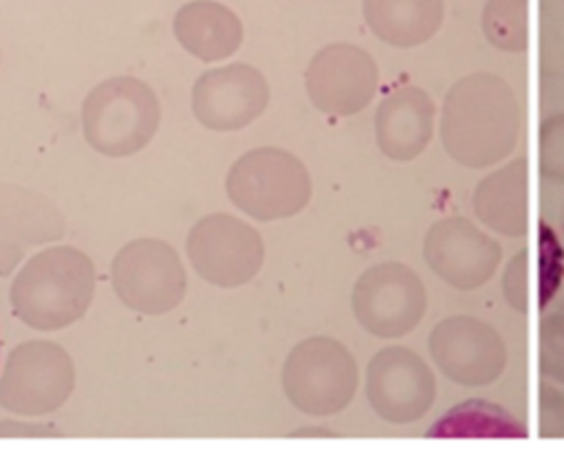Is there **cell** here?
<instances>
[{
  "mask_svg": "<svg viewBox=\"0 0 564 451\" xmlns=\"http://www.w3.org/2000/svg\"><path fill=\"white\" fill-rule=\"evenodd\" d=\"M520 136V103L513 88L494 73H471L454 81L441 110V143L465 167L505 161Z\"/></svg>",
  "mask_w": 564,
  "mask_h": 451,
  "instance_id": "obj_1",
  "label": "cell"
},
{
  "mask_svg": "<svg viewBox=\"0 0 564 451\" xmlns=\"http://www.w3.org/2000/svg\"><path fill=\"white\" fill-rule=\"evenodd\" d=\"M95 293V268L86 253L53 246L33 255L11 284V306L35 330H59L84 317Z\"/></svg>",
  "mask_w": 564,
  "mask_h": 451,
  "instance_id": "obj_2",
  "label": "cell"
},
{
  "mask_svg": "<svg viewBox=\"0 0 564 451\" xmlns=\"http://www.w3.org/2000/svg\"><path fill=\"white\" fill-rule=\"evenodd\" d=\"M159 121L161 106L154 90L126 75L97 84L82 106V130L88 145L115 158L143 150Z\"/></svg>",
  "mask_w": 564,
  "mask_h": 451,
  "instance_id": "obj_3",
  "label": "cell"
},
{
  "mask_svg": "<svg viewBox=\"0 0 564 451\" xmlns=\"http://www.w3.org/2000/svg\"><path fill=\"white\" fill-rule=\"evenodd\" d=\"M227 196L247 216L269 222L300 213L311 200L304 163L280 147L242 154L227 174Z\"/></svg>",
  "mask_w": 564,
  "mask_h": 451,
  "instance_id": "obj_4",
  "label": "cell"
},
{
  "mask_svg": "<svg viewBox=\"0 0 564 451\" xmlns=\"http://www.w3.org/2000/svg\"><path fill=\"white\" fill-rule=\"evenodd\" d=\"M357 383L359 374L352 354L330 337L300 341L282 367L286 398L308 416H333L346 409Z\"/></svg>",
  "mask_w": 564,
  "mask_h": 451,
  "instance_id": "obj_5",
  "label": "cell"
},
{
  "mask_svg": "<svg viewBox=\"0 0 564 451\" xmlns=\"http://www.w3.org/2000/svg\"><path fill=\"white\" fill-rule=\"evenodd\" d=\"M110 277L117 297L143 315L174 310L187 288L178 253L167 242L154 238H139L119 249Z\"/></svg>",
  "mask_w": 564,
  "mask_h": 451,
  "instance_id": "obj_6",
  "label": "cell"
},
{
  "mask_svg": "<svg viewBox=\"0 0 564 451\" xmlns=\"http://www.w3.org/2000/svg\"><path fill=\"white\" fill-rule=\"evenodd\" d=\"M427 310L421 277L401 262L366 268L352 288V312L359 326L379 339H399L414 330Z\"/></svg>",
  "mask_w": 564,
  "mask_h": 451,
  "instance_id": "obj_7",
  "label": "cell"
},
{
  "mask_svg": "<svg viewBox=\"0 0 564 451\" xmlns=\"http://www.w3.org/2000/svg\"><path fill=\"white\" fill-rule=\"evenodd\" d=\"M75 367L68 352L53 341L18 345L0 376V405L22 416L51 414L70 396Z\"/></svg>",
  "mask_w": 564,
  "mask_h": 451,
  "instance_id": "obj_8",
  "label": "cell"
},
{
  "mask_svg": "<svg viewBox=\"0 0 564 451\" xmlns=\"http://www.w3.org/2000/svg\"><path fill=\"white\" fill-rule=\"evenodd\" d=\"M187 255L203 279L234 288L256 277L264 260V244L251 224L229 213H212L189 231Z\"/></svg>",
  "mask_w": 564,
  "mask_h": 451,
  "instance_id": "obj_9",
  "label": "cell"
},
{
  "mask_svg": "<svg viewBox=\"0 0 564 451\" xmlns=\"http://www.w3.org/2000/svg\"><path fill=\"white\" fill-rule=\"evenodd\" d=\"M430 356L441 374L465 387H482L500 378L507 365L502 337L469 315L441 319L427 339Z\"/></svg>",
  "mask_w": 564,
  "mask_h": 451,
  "instance_id": "obj_10",
  "label": "cell"
},
{
  "mask_svg": "<svg viewBox=\"0 0 564 451\" xmlns=\"http://www.w3.org/2000/svg\"><path fill=\"white\" fill-rule=\"evenodd\" d=\"M366 396L381 420L408 425L430 411L436 396V378L414 350L390 345L368 363Z\"/></svg>",
  "mask_w": 564,
  "mask_h": 451,
  "instance_id": "obj_11",
  "label": "cell"
},
{
  "mask_svg": "<svg viewBox=\"0 0 564 451\" xmlns=\"http://www.w3.org/2000/svg\"><path fill=\"white\" fill-rule=\"evenodd\" d=\"M500 257V244L463 216L436 220L423 240V260L430 271L458 290L485 286L494 277Z\"/></svg>",
  "mask_w": 564,
  "mask_h": 451,
  "instance_id": "obj_12",
  "label": "cell"
},
{
  "mask_svg": "<svg viewBox=\"0 0 564 451\" xmlns=\"http://www.w3.org/2000/svg\"><path fill=\"white\" fill-rule=\"evenodd\" d=\"M306 92L326 114L350 117L361 112L379 86V68L368 51L355 44H328L306 68Z\"/></svg>",
  "mask_w": 564,
  "mask_h": 451,
  "instance_id": "obj_13",
  "label": "cell"
},
{
  "mask_svg": "<svg viewBox=\"0 0 564 451\" xmlns=\"http://www.w3.org/2000/svg\"><path fill=\"white\" fill-rule=\"evenodd\" d=\"M269 106V86L249 64H229L203 73L192 88L196 119L218 132L240 130L256 121Z\"/></svg>",
  "mask_w": 564,
  "mask_h": 451,
  "instance_id": "obj_14",
  "label": "cell"
},
{
  "mask_svg": "<svg viewBox=\"0 0 564 451\" xmlns=\"http://www.w3.org/2000/svg\"><path fill=\"white\" fill-rule=\"evenodd\" d=\"M62 235L64 222L48 198L22 185L0 183V275H9L29 246Z\"/></svg>",
  "mask_w": 564,
  "mask_h": 451,
  "instance_id": "obj_15",
  "label": "cell"
},
{
  "mask_svg": "<svg viewBox=\"0 0 564 451\" xmlns=\"http://www.w3.org/2000/svg\"><path fill=\"white\" fill-rule=\"evenodd\" d=\"M436 106L419 86L390 92L375 114V139L379 150L399 163L423 154L434 134Z\"/></svg>",
  "mask_w": 564,
  "mask_h": 451,
  "instance_id": "obj_16",
  "label": "cell"
},
{
  "mask_svg": "<svg viewBox=\"0 0 564 451\" xmlns=\"http://www.w3.org/2000/svg\"><path fill=\"white\" fill-rule=\"evenodd\" d=\"M174 35L196 59L218 62L234 55L242 44V22L220 2L194 0L176 11Z\"/></svg>",
  "mask_w": 564,
  "mask_h": 451,
  "instance_id": "obj_17",
  "label": "cell"
},
{
  "mask_svg": "<svg viewBox=\"0 0 564 451\" xmlns=\"http://www.w3.org/2000/svg\"><path fill=\"white\" fill-rule=\"evenodd\" d=\"M476 218L507 238L527 233V161L522 156L487 174L474 189Z\"/></svg>",
  "mask_w": 564,
  "mask_h": 451,
  "instance_id": "obj_18",
  "label": "cell"
},
{
  "mask_svg": "<svg viewBox=\"0 0 564 451\" xmlns=\"http://www.w3.org/2000/svg\"><path fill=\"white\" fill-rule=\"evenodd\" d=\"M443 0H364L368 29L399 48L432 40L443 24Z\"/></svg>",
  "mask_w": 564,
  "mask_h": 451,
  "instance_id": "obj_19",
  "label": "cell"
},
{
  "mask_svg": "<svg viewBox=\"0 0 564 451\" xmlns=\"http://www.w3.org/2000/svg\"><path fill=\"white\" fill-rule=\"evenodd\" d=\"M430 438H527L524 425L502 405L471 398L454 405L430 429Z\"/></svg>",
  "mask_w": 564,
  "mask_h": 451,
  "instance_id": "obj_20",
  "label": "cell"
},
{
  "mask_svg": "<svg viewBox=\"0 0 564 451\" xmlns=\"http://www.w3.org/2000/svg\"><path fill=\"white\" fill-rule=\"evenodd\" d=\"M487 42L507 53L527 48V0H487L482 9Z\"/></svg>",
  "mask_w": 564,
  "mask_h": 451,
  "instance_id": "obj_21",
  "label": "cell"
},
{
  "mask_svg": "<svg viewBox=\"0 0 564 451\" xmlns=\"http://www.w3.org/2000/svg\"><path fill=\"white\" fill-rule=\"evenodd\" d=\"M540 372L564 385V304L540 323Z\"/></svg>",
  "mask_w": 564,
  "mask_h": 451,
  "instance_id": "obj_22",
  "label": "cell"
},
{
  "mask_svg": "<svg viewBox=\"0 0 564 451\" xmlns=\"http://www.w3.org/2000/svg\"><path fill=\"white\" fill-rule=\"evenodd\" d=\"M538 143L540 174L551 183H564V112L542 121Z\"/></svg>",
  "mask_w": 564,
  "mask_h": 451,
  "instance_id": "obj_23",
  "label": "cell"
},
{
  "mask_svg": "<svg viewBox=\"0 0 564 451\" xmlns=\"http://www.w3.org/2000/svg\"><path fill=\"white\" fill-rule=\"evenodd\" d=\"M540 284H538V297L540 306H546L553 293L560 286V279L564 275V255L557 235L551 227L540 224Z\"/></svg>",
  "mask_w": 564,
  "mask_h": 451,
  "instance_id": "obj_24",
  "label": "cell"
},
{
  "mask_svg": "<svg viewBox=\"0 0 564 451\" xmlns=\"http://www.w3.org/2000/svg\"><path fill=\"white\" fill-rule=\"evenodd\" d=\"M502 293L507 304L518 310L527 312L529 310V253L518 251L502 275Z\"/></svg>",
  "mask_w": 564,
  "mask_h": 451,
  "instance_id": "obj_25",
  "label": "cell"
},
{
  "mask_svg": "<svg viewBox=\"0 0 564 451\" xmlns=\"http://www.w3.org/2000/svg\"><path fill=\"white\" fill-rule=\"evenodd\" d=\"M540 436L564 438V394L551 385L540 389Z\"/></svg>",
  "mask_w": 564,
  "mask_h": 451,
  "instance_id": "obj_26",
  "label": "cell"
},
{
  "mask_svg": "<svg viewBox=\"0 0 564 451\" xmlns=\"http://www.w3.org/2000/svg\"><path fill=\"white\" fill-rule=\"evenodd\" d=\"M562 231H564V213H562Z\"/></svg>",
  "mask_w": 564,
  "mask_h": 451,
  "instance_id": "obj_27",
  "label": "cell"
}]
</instances>
